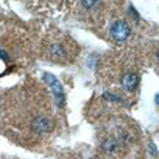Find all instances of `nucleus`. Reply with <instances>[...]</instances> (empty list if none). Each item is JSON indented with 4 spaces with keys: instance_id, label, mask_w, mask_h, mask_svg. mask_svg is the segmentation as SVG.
Masks as SVG:
<instances>
[{
    "instance_id": "nucleus-4",
    "label": "nucleus",
    "mask_w": 159,
    "mask_h": 159,
    "mask_svg": "<svg viewBox=\"0 0 159 159\" xmlns=\"http://www.w3.org/2000/svg\"><path fill=\"white\" fill-rule=\"evenodd\" d=\"M121 84H122L124 89H126V91H134L139 84V77L134 73H126L125 75L122 77V80H121Z\"/></svg>"
},
{
    "instance_id": "nucleus-8",
    "label": "nucleus",
    "mask_w": 159,
    "mask_h": 159,
    "mask_svg": "<svg viewBox=\"0 0 159 159\" xmlns=\"http://www.w3.org/2000/svg\"><path fill=\"white\" fill-rule=\"evenodd\" d=\"M105 98H109V99H115V101H119L118 97H115V95H109V94H105Z\"/></svg>"
},
{
    "instance_id": "nucleus-7",
    "label": "nucleus",
    "mask_w": 159,
    "mask_h": 159,
    "mask_svg": "<svg viewBox=\"0 0 159 159\" xmlns=\"http://www.w3.org/2000/svg\"><path fill=\"white\" fill-rule=\"evenodd\" d=\"M0 58H2V60H7V53H6V51L0 50Z\"/></svg>"
},
{
    "instance_id": "nucleus-2",
    "label": "nucleus",
    "mask_w": 159,
    "mask_h": 159,
    "mask_svg": "<svg viewBox=\"0 0 159 159\" xmlns=\"http://www.w3.org/2000/svg\"><path fill=\"white\" fill-rule=\"evenodd\" d=\"M111 36H112V39L115 40V41L122 43V41H125V40L131 36V27L128 26L126 21L118 20V21H115V23L112 24V27H111Z\"/></svg>"
},
{
    "instance_id": "nucleus-1",
    "label": "nucleus",
    "mask_w": 159,
    "mask_h": 159,
    "mask_svg": "<svg viewBox=\"0 0 159 159\" xmlns=\"http://www.w3.org/2000/svg\"><path fill=\"white\" fill-rule=\"evenodd\" d=\"M46 80V83L48 84V87L53 89V95H54V101H56V105L58 108H63L64 104H66V94H64L63 85L60 84V81L50 73H46L43 77Z\"/></svg>"
},
{
    "instance_id": "nucleus-6",
    "label": "nucleus",
    "mask_w": 159,
    "mask_h": 159,
    "mask_svg": "<svg viewBox=\"0 0 159 159\" xmlns=\"http://www.w3.org/2000/svg\"><path fill=\"white\" fill-rule=\"evenodd\" d=\"M97 3H98V0H81V4H83L85 9H91V7H94Z\"/></svg>"
},
{
    "instance_id": "nucleus-5",
    "label": "nucleus",
    "mask_w": 159,
    "mask_h": 159,
    "mask_svg": "<svg viewBox=\"0 0 159 159\" xmlns=\"http://www.w3.org/2000/svg\"><path fill=\"white\" fill-rule=\"evenodd\" d=\"M50 54H51V57H54V58H56V57H63L64 50L60 44H53V46L50 47Z\"/></svg>"
},
{
    "instance_id": "nucleus-3",
    "label": "nucleus",
    "mask_w": 159,
    "mask_h": 159,
    "mask_svg": "<svg viewBox=\"0 0 159 159\" xmlns=\"http://www.w3.org/2000/svg\"><path fill=\"white\" fill-rule=\"evenodd\" d=\"M33 129L36 131L37 134H46V132H50L51 131V121L46 116H37L36 119L33 121Z\"/></svg>"
}]
</instances>
